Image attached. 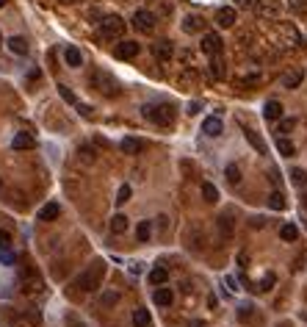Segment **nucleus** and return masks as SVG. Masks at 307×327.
I'll list each match as a JSON object with an SVG mask.
<instances>
[{
  "label": "nucleus",
  "mask_w": 307,
  "mask_h": 327,
  "mask_svg": "<svg viewBox=\"0 0 307 327\" xmlns=\"http://www.w3.org/2000/svg\"><path fill=\"white\" fill-rule=\"evenodd\" d=\"M91 86L100 92V94H105V97H116L119 92H122V86H119V81L114 75H108V72H94L91 75Z\"/></svg>",
  "instance_id": "3"
},
{
  "label": "nucleus",
  "mask_w": 307,
  "mask_h": 327,
  "mask_svg": "<svg viewBox=\"0 0 307 327\" xmlns=\"http://www.w3.org/2000/svg\"><path fill=\"white\" fill-rule=\"evenodd\" d=\"M255 11L263 20H279V0H258Z\"/></svg>",
  "instance_id": "6"
},
{
  "label": "nucleus",
  "mask_w": 307,
  "mask_h": 327,
  "mask_svg": "<svg viewBox=\"0 0 307 327\" xmlns=\"http://www.w3.org/2000/svg\"><path fill=\"white\" fill-rule=\"evenodd\" d=\"M127 228H130V222H127L125 214H116L111 219V233H116V236H122V233H127Z\"/></svg>",
  "instance_id": "24"
},
{
  "label": "nucleus",
  "mask_w": 307,
  "mask_h": 327,
  "mask_svg": "<svg viewBox=\"0 0 307 327\" xmlns=\"http://www.w3.org/2000/svg\"><path fill=\"white\" fill-rule=\"evenodd\" d=\"M235 84L238 86H258L260 84V72H249V75H235Z\"/></svg>",
  "instance_id": "30"
},
{
  "label": "nucleus",
  "mask_w": 307,
  "mask_h": 327,
  "mask_svg": "<svg viewBox=\"0 0 307 327\" xmlns=\"http://www.w3.org/2000/svg\"><path fill=\"white\" fill-rule=\"evenodd\" d=\"M191 327H205V322H199V319H194V322H191Z\"/></svg>",
  "instance_id": "50"
},
{
  "label": "nucleus",
  "mask_w": 307,
  "mask_h": 327,
  "mask_svg": "<svg viewBox=\"0 0 307 327\" xmlns=\"http://www.w3.org/2000/svg\"><path fill=\"white\" fill-rule=\"evenodd\" d=\"M222 131H224V122L219 117H208L202 122V133H205V136H213V139H216V136H222Z\"/></svg>",
  "instance_id": "15"
},
{
  "label": "nucleus",
  "mask_w": 307,
  "mask_h": 327,
  "mask_svg": "<svg viewBox=\"0 0 307 327\" xmlns=\"http://www.w3.org/2000/svg\"><path fill=\"white\" fill-rule=\"evenodd\" d=\"M141 53V45L139 42H122L116 47V58H122V61H130V58H136Z\"/></svg>",
  "instance_id": "11"
},
{
  "label": "nucleus",
  "mask_w": 307,
  "mask_h": 327,
  "mask_svg": "<svg viewBox=\"0 0 307 327\" xmlns=\"http://www.w3.org/2000/svg\"><path fill=\"white\" fill-rule=\"evenodd\" d=\"M244 136L249 139V144L255 147V150H258L260 155H266V144H263V139H260L258 133H255V131H249V128H244Z\"/></svg>",
  "instance_id": "28"
},
{
  "label": "nucleus",
  "mask_w": 307,
  "mask_h": 327,
  "mask_svg": "<svg viewBox=\"0 0 307 327\" xmlns=\"http://www.w3.org/2000/svg\"><path fill=\"white\" fill-rule=\"evenodd\" d=\"M77 153H83V158H86V161H94V153H91V147H80Z\"/></svg>",
  "instance_id": "46"
},
{
  "label": "nucleus",
  "mask_w": 307,
  "mask_h": 327,
  "mask_svg": "<svg viewBox=\"0 0 307 327\" xmlns=\"http://www.w3.org/2000/svg\"><path fill=\"white\" fill-rule=\"evenodd\" d=\"M8 50H11L14 56H28V42H25L22 36H11V39H8Z\"/></svg>",
  "instance_id": "22"
},
{
  "label": "nucleus",
  "mask_w": 307,
  "mask_h": 327,
  "mask_svg": "<svg viewBox=\"0 0 307 327\" xmlns=\"http://www.w3.org/2000/svg\"><path fill=\"white\" fill-rule=\"evenodd\" d=\"M271 285H274V275H266V278L260 280V288H258V291H271Z\"/></svg>",
  "instance_id": "43"
},
{
  "label": "nucleus",
  "mask_w": 307,
  "mask_h": 327,
  "mask_svg": "<svg viewBox=\"0 0 307 327\" xmlns=\"http://www.w3.org/2000/svg\"><path fill=\"white\" fill-rule=\"evenodd\" d=\"M277 150H279L282 155H293V153H296L293 141H291V139H285V136H277Z\"/></svg>",
  "instance_id": "32"
},
{
  "label": "nucleus",
  "mask_w": 307,
  "mask_h": 327,
  "mask_svg": "<svg viewBox=\"0 0 307 327\" xmlns=\"http://www.w3.org/2000/svg\"><path fill=\"white\" fill-rule=\"evenodd\" d=\"M219 228H222V236L230 238L232 236V222H230V214H222L219 216Z\"/></svg>",
  "instance_id": "33"
},
{
  "label": "nucleus",
  "mask_w": 307,
  "mask_h": 327,
  "mask_svg": "<svg viewBox=\"0 0 307 327\" xmlns=\"http://www.w3.org/2000/svg\"><path fill=\"white\" fill-rule=\"evenodd\" d=\"M116 302H119V291H105L103 299H100V305L103 308H111V305H116Z\"/></svg>",
  "instance_id": "35"
},
{
  "label": "nucleus",
  "mask_w": 307,
  "mask_h": 327,
  "mask_svg": "<svg viewBox=\"0 0 307 327\" xmlns=\"http://www.w3.org/2000/svg\"><path fill=\"white\" fill-rule=\"evenodd\" d=\"M216 22L222 25V28H232V25L238 22L235 20V8H232V6H222L216 11Z\"/></svg>",
  "instance_id": "14"
},
{
  "label": "nucleus",
  "mask_w": 307,
  "mask_h": 327,
  "mask_svg": "<svg viewBox=\"0 0 307 327\" xmlns=\"http://www.w3.org/2000/svg\"><path fill=\"white\" fill-rule=\"evenodd\" d=\"M0 261H3V264H14V255L8 250H0Z\"/></svg>",
  "instance_id": "44"
},
{
  "label": "nucleus",
  "mask_w": 307,
  "mask_h": 327,
  "mask_svg": "<svg viewBox=\"0 0 307 327\" xmlns=\"http://www.w3.org/2000/svg\"><path fill=\"white\" fill-rule=\"evenodd\" d=\"M263 117L271 119V122L282 119V103H279V100H269V103L263 105Z\"/></svg>",
  "instance_id": "18"
},
{
  "label": "nucleus",
  "mask_w": 307,
  "mask_h": 327,
  "mask_svg": "<svg viewBox=\"0 0 307 327\" xmlns=\"http://www.w3.org/2000/svg\"><path fill=\"white\" fill-rule=\"evenodd\" d=\"M166 280H169V272L163 269V266H155V269L150 272V283L153 285H163Z\"/></svg>",
  "instance_id": "29"
},
{
  "label": "nucleus",
  "mask_w": 307,
  "mask_h": 327,
  "mask_svg": "<svg viewBox=\"0 0 307 327\" xmlns=\"http://www.w3.org/2000/svg\"><path fill=\"white\" fill-rule=\"evenodd\" d=\"M22 291L25 294H39L42 291V280L36 278L31 269H25V275H22Z\"/></svg>",
  "instance_id": "12"
},
{
  "label": "nucleus",
  "mask_w": 307,
  "mask_h": 327,
  "mask_svg": "<svg viewBox=\"0 0 307 327\" xmlns=\"http://www.w3.org/2000/svg\"><path fill=\"white\" fill-rule=\"evenodd\" d=\"M302 81H305V72H302V70H288L285 75L279 78V84L285 86V89H296Z\"/></svg>",
  "instance_id": "16"
},
{
  "label": "nucleus",
  "mask_w": 307,
  "mask_h": 327,
  "mask_svg": "<svg viewBox=\"0 0 307 327\" xmlns=\"http://www.w3.org/2000/svg\"><path fill=\"white\" fill-rule=\"evenodd\" d=\"M8 247H11V233L0 230V250H8Z\"/></svg>",
  "instance_id": "42"
},
{
  "label": "nucleus",
  "mask_w": 307,
  "mask_h": 327,
  "mask_svg": "<svg viewBox=\"0 0 307 327\" xmlns=\"http://www.w3.org/2000/svg\"><path fill=\"white\" fill-rule=\"evenodd\" d=\"M133 327H153V316H150V311L136 308V311H133Z\"/></svg>",
  "instance_id": "21"
},
{
  "label": "nucleus",
  "mask_w": 307,
  "mask_h": 327,
  "mask_svg": "<svg viewBox=\"0 0 307 327\" xmlns=\"http://www.w3.org/2000/svg\"><path fill=\"white\" fill-rule=\"evenodd\" d=\"M64 61L70 64V67H80V64H83V56H80L77 47H67L64 50Z\"/></svg>",
  "instance_id": "27"
},
{
  "label": "nucleus",
  "mask_w": 307,
  "mask_h": 327,
  "mask_svg": "<svg viewBox=\"0 0 307 327\" xmlns=\"http://www.w3.org/2000/svg\"><path fill=\"white\" fill-rule=\"evenodd\" d=\"M291 8H293V11H305L307 3H305V0H291Z\"/></svg>",
  "instance_id": "45"
},
{
  "label": "nucleus",
  "mask_w": 307,
  "mask_h": 327,
  "mask_svg": "<svg viewBox=\"0 0 307 327\" xmlns=\"http://www.w3.org/2000/svg\"><path fill=\"white\" fill-rule=\"evenodd\" d=\"M70 327H83V325H77V322H75V319H70Z\"/></svg>",
  "instance_id": "51"
},
{
  "label": "nucleus",
  "mask_w": 307,
  "mask_h": 327,
  "mask_svg": "<svg viewBox=\"0 0 307 327\" xmlns=\"http://www.w3.org/2000/svg\"><path fill=\"white\" fill-rule=\"evenodd\" d=\"M255 6H258V0H235V8L241 11H255Z\"/></svg>",
  "instance_id": "40"
},
{
  "label": "nucleus",
  "mask_w": 307,
  "mask_h": 327,
  "mask_svg": "<svg viewBox=\"0 0 307 327\" xmlns=\"http://www.w3.org/2000/svg\"><path fill=\"white\" fill-rule=\"evenodd\" d=\"M150 236H153V225H150V222H141L139 225V241H147Z\"/></svg>",
  "instance_id": "39"
},
{
  "label": "nucleus",
  "mask_w": 307,
  "mask_h": 327,
  "mask_svg": "<svg viewBox=\"0 0 307 327\" xmlns=\"http://www.w3.org/2000/svg\"><path fill=\"white\" fill-rule=\"evenodd\" d=\"M58 94H61V97H64V100H67V103H70V105H75L77 111L83 114V117H89V114H91V105H86V103H80V100H77V97H75V92H72V89H70V86H64V84H58Z\"/></svg>",
  "instance_id": "8"
},
{
  "label": "nucleus",
  "mask_w": 307,
  "mask_h": 327,
  "mask_svg": "<svg viewBox=\"0 0 307 327\" xmlns=\"http://www.w3.org/2000/svg\"><path fill=\"white\" fill-rule=\"evenodd\" d=\"M0 6H6V0H0Z\"/></svg>",
  "instance_id": "53"
},
{
  "label": "nucleus",
  "mask_w": 307,
  "mask_h": 327,
  "mask_svg": "<svg viewBox=\"0 0 307 327\" xmlns=\"http://www.w3.org/2000/svg\"><path fill=\"white\" fill-rule=\"evenodd\" d=\"M36 141H34V136L31 133H14V139H11V147L14 150H31Z\"/></svg>",
  "instance_id": "20"
},
{
  "label": "nucleus",
  "mask_w": 307,
  "mask_h": 327,
  "mask_svg": "<svg viewBox=\"0 0 307 327\" xmlns=\"http://www.w3.org/2000/svg\"><path fill=\"white\" fill-rule=\"evenodd\" d=\"M249 264V255L246 252H238V266H246Z\"/></svg>",
  "instance_id": "47"
},
{
  "label": "nucleus",
  "mask_w": 307,
  "mask_h": 327,
  "mask_svg": "<svg viewBox=\"0 0 307 327\" xmlns=\"http://www.w3.org/2000/svg\"><path fill=\"white\" fill-rule=\"evenodd\" d=\"M103 275H105V261H94L86 272L77 275L75 288H80V291H97L100 283H103Z\"/></svg>",
  "instance_id": "1"
},
{
  "label": "nucleus",
  "mask_w": 307,
  "mask_h": 327,
  "mask_svg": "<svg viewBox=\"0 0 307 327\" xmlns=\"http://www.w3.org/2000/svg\"><path fill=\"white\" fill-rule=\"evenodd\" d=\"M279 238H282V241H296V238H299V228L293 222L282 225V228H279Z\"/></svg>",
  "instance_id": "25"
},
{
  "label": "nucleus",
  "mask_w": 307,
  "mask_h": 327,
  "mask_svg": "<svg viewBox=\"0 0 307 327\" xmlns=\"http://www.w3.org/2000/svg\"><path fill=\"white\" fill-rule=\"evenodd\" d=\"M279 34H282L285 45H291V47H299V45H302V34L296 31L293 22H282V25H279Z\"/></svg>",
  "instance_id": "10"
},
{
  "label": "nucleus",
  "mask_w": 307,
  "mask_h": 327,
  "mask_svg": "<svg viewBox=\"0 0 307 327\" xmlns=\"http://www.w3.org/2000/svg\"><path fill=\"white\" fill-rule=\"evenodd\" d=\"M277 122H279V125H277V136H279V133H291L293 125H296L293 119H277Z\"/></svg>",
  "instance_id": "38"
},
{
  "label": "nucleus",
  "mask_w": 307,
  "mask_h": 327,
  "mask_svg": "<svg viewBox=\"0 0 307 327\" xmlns=\"http://www.w3.org/2000/svg\"><path fill=\"white\" fill-rule=\"evenodd\" d=\"M153 299H155V305H163V308H169V305H172V299H175V294H172V288H158Z\"/></svg>",
  "instance_id": "26"
},
{
  "label": "nucleus",
  "mask_w": 307,
  "mask_h": 327,
  "mask_svg": "<svg viewBox=\"0 0 307 327\" xmlns=\"http://www.w3.org/2000/svg\"><path fill=\"white\" fill-rule=\"evenodd\" d=\"M133 28L139 31V34H153L155 31V14L153 11H147V8H139L136 14H133Z\"/></svg>",
  "instance_id": "5"
},
{
  "label": "nucleus",
  "mask_w": 307,
  "mask_h": 327,
  "mask_svg": "<svg viewBox=\"0 0 307 327\" xmlns=\"http://www.w3.org/2000/svg\"><path fill=\"white\" fill-rule=\"evenodd\" d=\"M202 197L208 202H216L219 200V188L213 186V183H202Z\"/></svg>",
  "instance_id": "34"
},
{
  "label": "nucleus",
  "mask_w": 307,
  "mask_h": 327,
  "mask_svg": "<svg viewBox=\"0 0 307 327\" xmlns=\"http://www.w3.org/2000/svg\"><path fill=\"white\" fill-rule=\"evenodd\" d=\"M199 47H202V53H208V56H219V53H222V36L213 34V31H208V34L202 36Z\"/></svg>",
  "instance_id": "7"
},
{
  "label": "nucleus",
  "mask_w": 307,
  "mask_h": 327,
  "mask_svg": "<svg viewBox=\"0 0 307 327\" xmlns=\"http://www.w3.org/2000/svg\"><path fill=\"white\" fill-rule=\"evenodd\" d=\"M227 64H224V58H222V53L219 56H210V75L216 78V81H222L224 75H227V70H224Z\"/></svg>",
  "instance_id": "19"
},
{
  "label": "nucleus",
  "mask_w": 307,
  "mask_h": 327,
  "mask_svg": "<svg viewBox=\"0 0 307 327\" xmlns=\"http://www.w3.org/2000/svg\"><path fill=\"white\" fill-rule=\"evenodd\" d=\"M238 39H241V42H249V39H252V34H249V31H238Z\"/></svg>",
  "instance_id": "48"
},
{
  "label": "nucleus",
  "mask_w": 307,
  "mask_h": 327,
  "mask_svg": "<svg viewBox=\"0 0 307 327\" xmlns=\"http://www.w3.org/2000/svg\"><path fill=\"white\" fill-rule=\"evenodd\" d=\"M227 181H230V183H238V181H241V169H238L235 164H230V167H227Z\"/></svg>",
  "instance_id": "41"
},
{
  "label": "nucleus",
  "mask_w": 307,
  "mask_h": 327,
  "mask_svg": "<svg viewBox=\"0 0 307 327\" xmlns=\"http://www.w3.org/2000/svg\"><path fill=\"white\" fill-rule=\"evenodd\" d=\"M141 114H144V119H150L155 125H172L175 105L172 103H144L141 105Z\"/></svg>",
  "instance_id": "2"
},
{
  "label": "nucleus",
  "mask_w": 307,
  "mask_h": 327,
  "mask_svg": "<svg viewBox=\"0 0 307 327\" xmlns=\"http://www.w3.org/2000/svg\"><path fill=\"white\" fill-rule=\"evenodd\" d=\"M122 34H125V20L119 14H108L100 20V36L103 39H119Z\"/></svg>",
  "instance_id": "4"
},
{
  "label": "nucleus",
  "mask_w": 307,
  "mask_h": 327,
  "mask_svg": "<svg viewBox=\"0 0 307 327\" xmlns=\"http://www.w3.org/2000/svg\"><path fill=\"white\" fill-rule=\"evenodd\" d=\"M269 208L282 211L285 208V194H282V191H271V194H269Z\"/></svg>",
  "instance_id": "31"
},
{
  "label": "nucleus",
  "mask_w": 307,
  "mask_h": 327,
  "mask_svg": "<svg viewBox=\"0 0 307 327\" xmlns=\"http://www.w3.org/2000/svg\"><path fill=\"white\" fill-rule=\"evenodd\" d=\"M119 150H122L125 155H139V153H144V141H141V139H133V136H127V139L119 141Z\"/></svg>",
  "instance_id": "13"
},
{
  "label": "nucleus",
  "mask_w": 307,
  "mask_h": 327,
  "mask_svg": "<svg viewBox=\"0 0 307 327\" xmlns=\"http://www.w3.org/2000/svg\"><path fill=\"white\" fill-rule=\"evenodd\" d=\"M291 181L296 183V186H305V183H307V172H305V169H291Z\"/></svg>",
  "instance_id": "37"
},
{
  "label": "nucleus",
  "mask_w": 307,
  "mask_h": 327,
  "mask_svg": "<svg viewBox=\"0 0 307 327\" xmlns=\"http://www.w3.org/2000/svg\"><path fill=\"white\" fill-rule=\"evenodd\" d=\"M205 28H208V22H205L202 14H189L183 20V31H186V34H202Z\"/></svg>",
  "instance_id": "9"
},
{
  "label": "nucleus",
  "mask_w": 307,
  "mask_h": 327,
  "mask_svg": "<svg viewBox=\"0 0 307 327\" xmlns=\"http://www.w3.org/2000/svg\"><path fill=\"white\" fill-rule=\"evenodd\" d=\"M130 194H133V191H130V186H127V183H125V186H119V191H116V205H125V202L130 200Z\"/></svg>",
  "instance_id": "36"
},
{
  "label": "nucleus",
  "mask_w": 307,
  "mask_h": 327,
  "mask_svg": "<svg viewBox=\"0 0 307 327\" xmlns=\"http://www.w3.org/2000/svg\"><path fill=\"white\" fill-rule=\"evenodd\" d=\"M153 53H155V58H158V61H169L175 50H172V42H158L153 47Z\"/></svg>",
  "instance_id": "23"
},
{
  "label": "nucleus",
  "mask_w": 307,
  "mask_h": 327,
  "mask_svg": "<svg viewBox=\"0 0 307 327\" xmlns=\"http://www.w3.org/2000/svg\"><path fill=\"white\" fill-rule=\"evenodd\" d=\"M61 3H75V0H61Z\"/></svg>",
  "instance_id": "52"
},
{
  "label": "nucleus",
  "mask_w": 307,
  "mask_h": 327,
  "mask_svg": "<svg viewBox=\"0 0 307 327\" xmlns=\"http://www.w3.org/2000/svg\"><path fill=\"white\" fill-rule=\"evenodd\" d=\"M263 225H266V219H263V216H258V219H252V228H263Z\"/></svg>",
  "instance_id": "49"
},
{
  "label": "nucleus",
  "mask_w": 307,
  "mask_h": 327,
  "mask_svg": "<svg viewBox=\"0 0 307 327\" xmlns=\"http://www.w3.org/2000/svg\"><path fill=\"white\" fill-rule=\"evenodd\" d=\"M58 202H47V205H42L39 208V214H36V219L39 222H53V219H58Z\"/></svg>",
  "instance_id": "17"
}]
</instances>
